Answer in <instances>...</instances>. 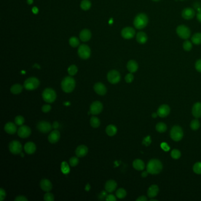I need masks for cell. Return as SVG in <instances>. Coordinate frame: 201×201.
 <instances>
[{"instance_id": "8fae6325", "label": "cell", "mask_w": 201, "mask_h": 201, "mask_svg": "<svg viewBox=\"0 0 201 201\" xmlns=\"http://www.w3.org/2000/svg\"><path fill=\"white\" fill-rule=\"evenodd\" d=\"M103 109V104L99 101H95L91 103L90 107V113L93 115L100 114Z\"/></svg>"}, {"instance_id": "ac0fdd59", "label": "cell", "mask_w": 201, "mask_h": 201, "mask_svg": "<svg viewBox=\"0 0 201 201\" xmlns=\"http://www.w3.org/2000/svg\"><path fill=\"white\" fill-rule=\"evenodd\" d=\"M60 133L57 130H54L52 131L48 137V141L51 144L57 143L60 140Z\"/></svg>"}, {"instance_id": "db71d44e", "label": "cell", "mask_w": 201, "mask_h": 201, "mask_svg": "<svg viewBox=\"0 0 201 201\" xmlns=\"http://www.w3.org/2000/svg\"><path fill=\"white\" fill-rule=\"evenodd\" d=\"M105 199L107 201H116V198L113 195L110 194V195H107Z\"/></svg>"}, {"instance_id": "44dd1931", "label": "cell", "mask_w": 201, "mask_h": 201, "mask_svg": "<svg viewBox=\"0 0 201 201\" xmlns=\"http://www.w3.org/2000/svg\"><path fill=\"white\" fill-rule=\"evenodd\" d=\"M192 113L193 116L196 119L201 117V103L198 102L193 105Z\"/></svg>"}, {"instance_id": "83f0119b", "label": "cell", "mask_w": 201, "mask_h": 201, "mask_svg": "<svg viewBox=\"0 0 201 201\" xmlns=\"http://www.w3.org/2000/svg\"><path fill=\"white\" fill-rule=\"evenodd\" d=\"M127 69L129 72L133 73L136 72L138 69V64L135 60H130L127 64Z\"/></svg>"}, {"instance_id": "816d5d0a", "label": "cell", "mask_w": 201, "mask_h": 201, "mask_svg": "<svg viewBox=\"0 0 201 201\" xmlns=\"http://www.w3.org/2000/svg\"><path fill=\"white\" fill-rule=\"evenodd\" d=\"M6 196V193L5 190H4L2 188L0 189V200L3 201Z\"/></svg>"}, {"instance_id": "52a82bcc", "label": "cell", "mask_w": 201, "mask_h": 201, "mask_svg": "<svg viewBox=\"0 0 201 201\" xmlns=\"http://www.w3.org/2000/svg\"><path fill=\"white\" fill-rule=\"evenodd\" d=\"M107 78L109 83L113 85H115L118 83L120 81L121 76L119 72H117V70H113L108 73Z\"/></svg>"}, {"instance_id": "836d02e7", "label": "cell", "mask_w": 201, "mask_h": 201, "mask_svg": "<svg viewBox=\"0 0 201 201\" xmlns=\"http://www.w3.org/2000/svg\"><path fill=\"white\" fill-rule=\"evenodd\" d=\"M192 43L195 44H196V45H199V44H201V33L200 32H198V33H196L195 34L192 39Z\"/></svg>"}, {"instance_id": "7dc6e473", "label": "cell", "mask_w": 201, "mask_h": 201, "mask_svg": "<svg viewBox=\"0 0 201 201\" xmlns=\"http://www.w3.org/2000/svg\"><path fill=\"white\" fill-rule=\"evenodd\" d=\"M133 79H134V76L131 73L128 74L125 77V80L128 83H131L133 81Z\"/></svg>"}, {"instance_id": "e0dca14e", "label": "cell", "mask_w": 201, "mask_h": 201, "mask_svg": "<svg viewBox=\"0 0 201 201\" xmlns=\"http://www.w3.org/2000/svg\"><path fill=\"white\" fill-rule=\"evenodd\" d=\"M88 147H87L86 146L82 144L79 146L77 149H76V156L79 158H83L84 156H85L88 153Z\"/></svg>"}, {"instance_id": "be15d7a7", "label": "cell", "mask_w": 201, "mask_h": 201, "mask_svg": "<svg viewBox=\"0 0 201 201\" xmlns=\"http://www.w3.org/2000/svg\"><path fill=\"white\" fill-rule=\"evenodd\" d=\"M27 3L29 4H32L33 3V0H27Z\"/></svg>"}, {"instance_id": "003e7915", "label": "cell", "mask_w": 201, "mask_h": 201, "mask_svg": "<svg viewBox=\"0 0 201 201\" xmlns=\"http://www.w3.org/2000/svg\"><path fill=\"white\" fill-rule=\"evenodd\" d=\"M153 1H159V0H153Z\"/></svg>"}, {"instance_id": "03108f58", "label": "cell", "mask_w": 201, "mask_h": 201, "mask_svg": "<svg viewBox=\"0 0 201 201\" xmlns=\"http://www.w3.org/2000/svg\"><path fill=\"white\" fill-rule=\"evenodd\" d=\"M150 201H157V200H156V199H151V200H150Z\"/></svg>"}, {"instance_id": "e7e4bbea", "label": "cell", "mask_w": 201, "mask_h": 201, "mask_svg": "<svg viewBox=\"0 0 201 201\" xmlns=\"http://www.w3.org/2000/svg\"><path fill=\"white\" fill-rule=\"evenodd\" d=\"M112 23H113V20H112V19H111V20H110V21H109V24H112Z\"/></svg>"}, {"instance_id": "484cf974", "label": "cell", "mask_w": 201, "mask_h": 201, "mask_svg": "<svg viewBox=\"0 0 201 201\" xmlns=\"http://www.w3.org/2000/svg\"><path fill=\"white\" fill-rule=\"evenodd\" d=\"M159 193V187L156 185H153L149 187L147 190V195L149 198H155Z\"/></svg>"}, {"instance_id": "4fadbf2b", "label": "cell", "mask_w": 201, "mask_h": 201, "mask_svg": "<svg viewBox=\"0 0 201 201\" xmlns=\"http://www.w3.org/2000/svg\"><path fill=\"white\" fill-rule=\"evenodd\" d=\"M18 135L21 138H27L29 137L31 133V130L27 126L22 125L17 130Z\"/></svg>"}, {"instance_id": "bcb514c9", "label": "cell", "mask_w": 201, "mask_h": 201, "mask_svg": "<svg viewBox=\"0 0 201 201\" xmlns=\"http://www.w3.org/2000/svg\"><path fill=\"white\" fill-rule=\"evenodd\" d=\"M183 47H184V49L185 50V51H190L191 49H192V43L188 41V40H187L186 42H185L184 43V44H183Z\"/></svg>"}, {"instance_id": "cb8c5ba5", "label": "cell", "mask_w": 201, "mask_h": 201, "mask_svg": "<svg viewBox=\"0 0 201 201\" xmlns=\"http://www.w3.org/2000/svg\"><path fill=\"white\" fill-rule=\"evenodd\" d=\"M13 122H8L4 126V130L10 135H13L17 131V126Z\"/></svg>"}, {"instance_id": "6da1fadb", "label": "cell", "mask_w": 201, "mask_h": 201, "mask_svg": "<svg viewBox=\"0 0 201 201\" xmlns=\"http://www.w3.org/2000/svg\"><path fill=\"white\" fill-rule=\"evenodd\" d=\"M163 166L160 160L158 159H151L147 163L146 169L150 174L156 175L160 172L162 170Z\"/></svg>"}, {"instance_id": "ee69618b", "label": "cell", "mask_w": 201, "mask_h": 201, "mask_svg": "<svg viewBox=\"0 0 201 201\" xmlns=\"http://www.w3.org/2000/svg\"><path fill=\"white\" fill-rule=\"evenodd\" d=\"M79 157H76V156H74V157H72V158L70 159L69 160V163H70V165L72 166V167H74L76 166H77L79 163Z\"/></svg>"}, {"instance_id": "681fc988", "label": "cell", "mask_w": 201, "mask_h": 201, "mask_svg": "<svg viewBox=\"0 0 201 201\" xmlns=\"http://www.w3.org/2000/svg\"><path fill=\"white\" fill-rule=\"evenodd\" d=\"M51 107L50 104H44L42 107V112L45 113H48L51 110Z\"/></svg>"}, {"instance_id": "7c38bea8", "label": "cell", "mask_w": 201, "mask_h": 201, "mask_svg": "<svg viewBox=\"0 0 201 201\" xmlns=\"http://www.w3.org/2000/svg\"><path fill=\"white\" fill-rule=\"evenodd\" d=\"M52 125L48 122L40 121L37 125V128L40 132L43 133H47L52 129Z\"/></svg>"}, {"instance_id": "680465c9", "label": "cell", "mask_w": 201, "mask_h": 201, "mask_svg": "<svg viewBox=\"0 0 201 201\" xmlns=\"http://www.w3.org/2000/svg\"><path fill=\"white\" fill-rule=\"evenodd\" d=\"M58 126H59V124H58V123L57 122H54V123H53V127L54 128H55V129L58 128Z\"/></svg>"}, {"instance_id": "8992f818", "label": "cell", "mask_w": 201, "mask_h": 201, "mask_svg": "<svg viewBox=\"0 0 201 201\" xmlns=\"http://www.w3.org/2000/svg\"><path fill=\"white\" fill-rule=\"evenodd\" d=\"M184 136L182 128L179 126H175L171 130V138L174 141H180Z\"/></svg>"}, {"instance_id": "30bf717a", "label": "cell", "mask_w": 201, "mask_h": 201, "mask_svg": "<svg viewBox=\"0 0 201 201\" xmlns=\"http://www.w3.org/2000/svg\"><path fill=\"white\" fill-rule=\"evenodd\" d=\"M176 32L178 35L183 39H187L190 36V31L189 29L184 25L179 26L176 29Z\"/></svg>"}, {"instance_id": "60d3db41", "label": "cell", "mask_w": 201, "mask_h": 201, "mask_svg": "<svg viewBox=\"0 0 201 201\" xmlns=\"http://www.w3.org/2000/svg\"><path fill=\"white\" fill-rule=\"evenodd\" d=\"M193 172L198 174V175H201V162H197L193 166Z\"/></svg>"}, {"instance_id": "f907efd6", "label": "cell", "mask_w": 201, "mask_h": 201, "mask_svg": "<svg viewBox=\"0 0 201 201\" xmlns=\"http://www.w3.org/2000/svg\"><path fill=\"white\" fill-rule=\"evenodd\" d=\"M160 146H161V148L165 152H167V151H169L170 150V147L168 145V144H166V142H163L161 144H160Z\"/></svg>"}, {"instance_id": "11a10c76", "label": "cell", "mask_w": 201, "mask_h": 201, "mask_svg": "<svg viewBox=\"0 0 201 201\" xmlns=\"http://www.w3.org/2000/svg\"><path fill=\"white\" fill-rule=\"evenodd\" d=\"M15 201H27L28 199L26 198V196H23V195H19L17 196L15 199Z\"/></svg>"}, {"instance_id": "6125c7cd", "label": "cell", "mask_w": 201, "mask_h": 201, "mask_svg": "<svg viewBox=\"0 0 201 201\" xmlns=\"http://www.w3.org/2000/svg\"><path fill=\"white\" fill-rule=\"evenodd\" d=\"M158 116V113H153L152 114V117H153V118H156Z\"/></svg>"}, {"instance_id": "7bdbcfd3", "label": "cell", "mask_w": 201, "mask_h": 201, "mask_svg": "<svg viewBox=\"0 0 201 201\" xmlns=\"http://www.w3.org/2000/svg\"><path fill=\"white\" fill-rule=\"evenodd\" d=\"M171 156L174 159H178L181 156V153L179 150L175 149L171 152Z\"/></svg>"}, {"instance_id": "f35d334b", "label": "cell", "mask_w": 201, "mask_h": 201, "mask_svg": "<svg viewBox=\"0 0 201 201\" xmlns=\"http://www.w3.org/2000/svg\"><path fill=\"white\" fill-rule=\"evenodd\" d=\"M61 170L62 172L64 174H68L70 172V168L68 164L66 162H63L61 163Z\"/></svg>"}, {"instance_id": "1f68e13d", "label": "cell", "mask_w": 201, "mask_h": 201, "mask_svg": "<svg viewBox=\"0 0 201 201\" xmlns=\"http://www.w3.org/2000/svg\"><path fill=\"white\" fill-rule=\"evenodd\" d=\"M90 125L94 128H97L100 125V121L99 119L96 116H93L90 119Z\"/></svg>"}, {"instance_id": "e575fe53", "label": "cell", "mask_w": 201, "mask_h": 201, "mask_svg": "<svg viewBox=\"0 0 201 201\" xmlns=\"http://www.w3.org/2000/svg\"><path fill=\"white\" fill-rule=\"evenodd\" d=\"M156 129L159 133H164L167 130V126L164 123H159L156 126Z\"/></svg>"}, {"instance_id": "2e32d148", "label": "cell", "mask_w": 201, "mask_h": 201, "mask_svg": "<svg viewBox=\"0 0 201 201\" xmlns=\"http://www.w3.org/2000/svg\"><path fill=\"white\" fill-rule=\"evenodd\" d=\"M170 111L171 109L168 105L163 104L159 107L157 113L158 116H160V117H165L169 114Z\"/></svg>"}, {"instance_id": "3957f363", "label": "cell", "mask_w": 201, "mask_h": 201, "mask_svg": "<svg viewBox=\"0 0 201 201\" xmlns=\"http://www.w3.org/2000/svg\"><path fill=\"white\" fill-rule=\"evenodd\" d=\"M148 23V18L145 14L141 13L138 15L134 20V26L135 28L139 29H143Z\"/></svg>"}, {"instance_id": "4dcf8cb0", "label": "cell", "mask_w": 201, "mask_h": 201, "mask_svg": "<svg viewBox=\"0 0 201 201\" xmlns=\"http://www.w3.org/2000/svg\"><path fill=\"white\" fill-rule=\"evenodd\" d=\"M23 89V86L20 84H15L11 87L10 91L14 94H20Z\"/></svg>"}, {"instance_id": "d6986e66", "label": "cell", "mask_w": 201, "mask_h": 201, "mask_svg": "<svg viewBox=\"0 0 201 201\" xmlns=\"http://www.w3.org/2000/svg\"><path fill=\"white\" fill-rule=\"evenodd\" d=\"M40 187L44 191L48 192L52 189L53 185L50 181L47 179H44L40 182Z\"/></svg>"}, {"instance_id": "5b68a950", "label": "cell", "mask_w": 201, "mask_h": 201, "mask_svg": "<svg viewBox=\"0 0 201 201\" xmlns=\"http://www.w3.org/2000/svg\"><path fill=\"white\" fill-rule=\"evenodd\" d=\"M40 85L39 80L34 77H31L26 80L24 83V87L27 90H34L37 89Z\"/></svg>"}, {"instance_id": "9f6ffc18", "label": "cell", "mask_w": 201, "mask_h": 201, "mask_svg": "<svg viewBox=\"0 0 201 201\" xmlns=\"http://www.w3.org/2000/svg\"><path fill=\"white\" fill-rule=\"evenodd\" d=\"M147 201V199L146 196H139L137 199H136V201Z\"/></svg>"}, {"instance_id": "6f0895ef", "label": "cell", "mask_w": 201, "mask_h": 201, "mask_svg": "<svg viewBox=\"0 0 201 201\" xmlns=\"http://www.w3.org/2000/svg\"><path fill=\"white\" fill-rule=\"evenodd\" d=\"M32 13H34V14H37L38 13H39V9L37 8V7H33L32 8Z\"/></svg>"}, {"instance_id": "94428289", "label": "cell", "mask_w": 201, "mask_h": 201, "mask_svg": "<svg viewBox=\"0 0 201 201\" xmlns=\"http://www.w3.org/2000/svg\"><path fill=\"white\" fill-rule=\"evenodd\" d=\"M197 19L198 20V21L201 23V12H199L198 14H197Z\"/></svg>"}, {"instance_id": "f6af8a7d", "label": "cell", "mask_w": 201, "mask_h": 201, "mask_svg": "<svg viewBox=\"0 0 201 201\" xmlns=\"http://www.w3.org/2000/svg\"><path fill=\"white\" fill-rule=\"evenodd\" d=\"M44 199L45 201H54V197L53 193L48 192L44 195Z\"/></svg>"}, {"instance_id": "74e56055", "label": "cell", "mask_w": 201, "mask_h": 201, "mask_svg": "<svg viewBox=\"0 0 201 201\" xmlns=\"http://www.w3.org/2000/svg\"><path fill=\"white\" fill-rule=\"evenodd\" d=\"M190 128L193 130H196L200 128V123L198 120L195 119L190 123Z\"/></svg>"}, {"instance_id": "d4e9b609", "label": "cell", "mask_w": 201, "mask_h": 201, "mask_svg": "<svg viewBox=\"0 0 201 201\" xmlns=\"http://www.w3.org/2000/svg\"><path fill=\"white\" fill-rule=\"evenodd\" d=\"M24 150L25 152L29 154V155H32L33 154L36 150V146L34 143L29 142L24 145Z\"/></svg>"}, {"instance_id": "c3c4849f", "label": "cell", "mask_w": 201, "mask_h": 201, "mask_svg": "<svg viewBox=\"0 0 201 201\" xmlns=\"http://www.w3.org/2000/svg\"><path fill=\"white\" fill-rule=\"evenodd\" d=\"M151 142H152V140H151L150 136H148L146 137L145 138H144L142 144L146 146H148L150 144Z\"/></svg>"}, {"instance_id": "7402d4cb", "label": "cell", "mask_w": 201, "mask_h": 201, "mask_svg": "<svg viewBox=\"0 0 201 201\" xmlns=\"http://www.w3.org/2000/svg\"><path fill=\"white\" fill-rule=\"evenodd\" d=\"M117 187V183L114 180L107 181L105 184V189L107 192L112 193Z\"/></svg>"}, {"instance_id": "5bb4252c", "label": "cell", "mask_w": 201, "mask_h": 201, "mask_svg": "<svg viewBox=\"0 0 201 201\" xmlns=\"http://www.w3.org/2000/svg\"><path fill=\"white\" fill-rule=\"evenodd\" d=\"M121 34L122 36L125 39H131L135 35V30L132 27H128L122 30Z\"/></svg>"}, {"instance_id": "9c48e42d", "label": "cell", "mask_w": 201, "mask_h": 201, "mask_svg": "<svg viewBox=\"0 0 201 201\" xmlns=\"http://www.w3.org/2000/svg\"><path fill=\"white\" fill-rule=\"evenodd\" d=\"M91 51L90 47L86 44H82L79 46L78 49V54L82 59H87L90 57Z\"/></svg>"}, {"instance_id": "ab89813d", "label": "cell", "mask_w": 201, "mask_h": 201, "mask_svg": "<svg viewBox=\"0 0 201 201\" xmlns=\"http://www.w3.org/2000/svg\"><path fill=\"white\" fill-rule=\"evenodd\" d=\"M69 44L73 47H77L79 44V40L76 37H72L69 40Z\"/></svg>"}, {"instance_id": "7a4b0ae2", "label": "cell", "mask_w": 201, "mask_h": 201, "mask_svg": "<svg viewBox=\"0 0 201 201\" xmlns=\"http://www.w3.org/2000/svg\"><path fill=\"white\" fill-rule=\"evenodd\" d=\"M61 86L63 91L65 93H71L76 87V81L71 76L66 77L62 80Z\"/></svg>"}, {"instance_id": "9a60e30c", "label": "cell", "mask_w": 201, "mask_h": 201, "mask_svg": "<svg viewBox=\"0 0 201 201\" xmlns=\"http://www.w3.org/2000/svg\"><path fill=\"white\" fill-rule=\"evenodd\" d=\"M94 90L97 94L100 96H104L107 93L106 87L101 82H98L94 85Z\"/></svg>"}, {"instance_id": "ffe728a7", "label": "cell", "mask_w": 201, "mask_h": 201, "mask_svg": "<svg viewBox=\"0 0 201 201\" xmlns=\"http://www.w3.org/2000/svg\"><path fill=\"white\" fill-rule=\"evenodd\" d=\"M195 15V12L193 9L191 8H185L182 12V16L186 20H191L192 19Z\"/></svg>"}, {"instance_id": "f5cc1de1", "label": "cell", "mask_w": 201, "mask_h": 201, "mask_svg": "<svg viewBox=\"0 0 201 201\" xmlns=\"http://www.w3.org/2000/svg\"><path fill=\"white\" fill-rule=\"evenodd\" d=\"M195 68L198 72L201 73V59L198 60L195 64Z\"/></svg>"}, {"instance_id": "277c9868", "label": "cell", "mask_w": 201, "mask_h": 201, "mask_svg": "<svg viewBox=\"0 0 201 201\" xmlns=\"http://www.w3.org/2000/svg\"><path fill=\"white\" fill-rule=\"evenodd\" d=\"M42 97L44 100L48 103H52L56 100L57 98V94L56 91L51 88H46L44 89Z\"/></svg>"}, {"instance_id": "8d00e7d4", "label": "cell", "mask_w": 201, "mask_h": 201, "mask_svg": "<svg viewBox=\"0 0 201 201\" xmlns=\"http://www.w3.org/2000/svg\"><path fill=\"white\" fill-rule=\"evenodd\" d=\"M24 122H25L24 118L22 116H20V115L17 116L15 118V123L16 125H17V126L23 125Z\"/></svg>"}, {"instance_id": "d6a6232c", "label": "cell", "mask_w": 201, "mask_h": 201, "mask_svg": "<svg viewBox=\"0 0 201 201\" xmlns=\"http://www.w3.org/2000/svg\"><path fill=\"white\" fill-rule=\"evenodd\" d=\"M116 196L119 199H123L126 197V196L127 195V192H126V190L124 189L123 188H119L116 191Z\"/></svg>"}, {"instance_id": "d590c367", "label": "cell", "mask_w": 201, "mask_h": 201, "mask_svg": "<svg viewBox=\"0 0 201 201\" xmlns=\"http://www.w3.org/2000/svg\"><path fill=\"white\" fill-rule=\"evenodd\" d=\"M91 2L89 0H83L80 4L81 8L85 11L89 10L91 7Z\"/></svg>"}, {"instance_id": "4316f807", "label": "cell", "mask_w": 201, "mask_h": 201, "mask_svg": "<svg viewBox=\"0 0 201 201\" xmlns=\"http://www.w3.org/2000/svg\"><path fill=\"white\" fill-rule=\"evenodd\" d=\"M133 166L137 171H143L144 169V163L141 159H137L133 161Z\"/></svg>"}, {"instance_id": "b9f144b4", "label": "cell", "mask_w": 201, "mask_h": 201, "mask_svg": "<svg viewBox=\"0 0 201 201\" xmlns=\"http://www.w3.org/2000/svg\"><path fill=\"white\" fill-rule=\"evenodd\" d=\"M78 72V69L76 66L71 65L68 68V73L70 76H74Z\"/></svg>"}, {"instance_id": "91938a15", "label": "cell", "mask_w": 201, "mask_h": 201, "mask_svg": "<svg viewBox=\"0 0 201 201\" xmlns=\"http://www.w3.org/2000/svg\"><path fill=\"white\" fill-rule=\"evenodd\" d=\"M148 173H149V172H148L147 171H144V172L142 173V176L143 178H146V177L147 176Z\"/></svg>"}, {"instance_id": "f1b7e54d", "label": "cell", "mask_w": 201, "mask_h": 201, "mask_svg": "<svg viewBox=\"0 0 201 201\" xmlns=\"http://www.w3.org/2000/svg\"><path fill=\"white\" fill-rule=\"evenodd\" d=\"M136 40L139 43L142 44L146 43L147 41V36L144 32H139L136 36Z\"/></svg>"}, {"instance_id": "603a6c76", "label": "cell", "mask_w": 201, "mask_h": 201, "mask_svg": "<svg viewBox=\"0 0 201 201\" xmlns=\"http://www.w3.org/2000/svg\"><path fill=\"white\" fill-rule=\"evenodd\" d=\"M91 37V33L90 30L87 29H83L80 33V39L83 42H88Z\"/></svg>"}, {"instance_id": "ba28073f", "label": "cell", "mask_w": 201, "mask_h": 201, "mask_svg": "<svg viewBox=\"0 0 201 201\" xmlns=\"http://www.w3.org/2000/svg\"><path fill=\"white\" fill-rule=\"evenodd\" d=\"M9 150L14 155L20 154L23 150L21 144L17 141H13L9 144Z\"/></svg>"}, {"instance_id": "f546056e", "label": "cell", "mask_w": 201, "mask_h": 201, "mask_svg": "<svg viewBox=\"0 0 201 201\" xmlns=\"http://www.w3.org/2000/svg\"><path fill=\"white\" fill-rule=\"evenodd\" d=\"M117 129L113 125H110L107 126L106 129V132L107 135L109 136H113L116 134Z\"/></svg>"}]
</instances>
